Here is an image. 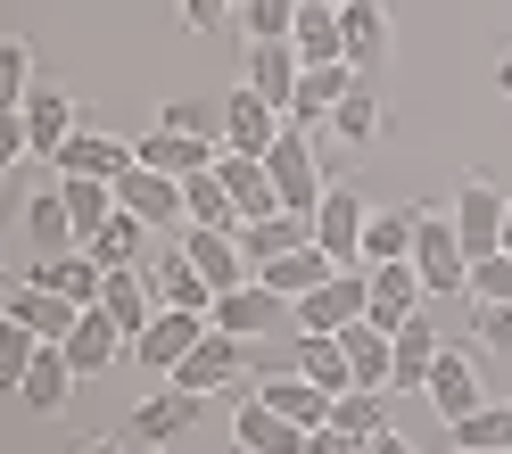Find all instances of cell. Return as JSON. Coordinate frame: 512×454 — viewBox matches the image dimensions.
Segmentation results:
<instances>
[{"mask_svg": "<svg viewBox=\"0 0 512 454\" xmlns=\"http://www.w3.org/2000/svg\"><path fill=\"white\" fill-rule=\"evenodd\" d=\"M364 306H372V273L356 265V273H331L323 289L290 298V322H298V331H323V339H339L347 322H364Z\"/></svg>", "mask_w": 512, "mask_h": 454, "instance_id": "6da1fadb", "label": "cell"}, {"mask_svg": "<svg viewBox=\"0 0 512 454\" xmlns=\"http://www.w3.org/2000/svg\"><path fill=\"white\" fill-rule=\"evenodd\" d=\"M413 273L430 281V298H455V289H471V256L455 240V215L422 207V232H413Z\"/></svg>", "mask_w": 512, "mask_h": 454, "instance_id": "7a4b0ae2", "label": "cell"}, {"mask_svg": "<svg viewBox=\"0 0 512 454\" xmlns=\"http://www.w3.org/2000/svg\"><path fill=\"white\" fill-rule=\"evenodd\" d=\"M265 174H273V190H281V207L290 215H314L323 207V166H314V141H306V124H290V133H281L273 149H265Z\"/></svg>", "mask_w": 512, "mask_h": 454, "instance_id": "3957f363", "label": "cell"}, {"mask_svg": "<svg viewBox=\"0 0 512 454\" xmlns=\"http://www.w3.org/2000/svg\"><path fill=\"white\" fill-rule=\"evenodd\" d=\"M446 215H455V240H463V256L479 265V256H496V248H504V215H512V199H504V190H496L488 174H471V182L455 190V207H446Z\"/></svg>", "mask_w": 512, "mask_h": 454, "instance_id": "277c9868", "label": "cell"}, {"mask_svg": "<svg viewBox=\"0 0 512 454\" xmlns=\"http://www.w3.org/2000/svg\"><path fill=\"white\" fill-rule=\"evenodd\" d=\"M364 223H372V207H364L347 182H331V190H323V207H314V248H323L331 265L356 273V265H364Z\"/></svg>", "mask_w": 512, "mask_h": 454, "instance_id": "5b68a950", "label": "cell"}, {"mask_svg": "<svg viewBox=\"0 0 512 454\" xmlns=\"http://www.w3.org/2000/svg\"><path fill=\"white\" fill-rule=\"evenodd\" d=\"M116 207L124 215H141L149 232H190V199H182V182L174 174H157V166H133L116 182Z\"/></svg>", "mask_w": 512, "mask_h": 454, "instance_id": "8992f818", "label": "cell"}, {"mask_svg": "<svg viewBox=\"0 0 512 454\" xmlns=\"http://www.w3.org/2000/svg\"><path fill=\"white\" fill-rule=\"evenodd\" d=\"M75 133H83V124H75V100H67V91H34V100L17 108V149H25V157H58Z\"/></svg>", "mask_w": 512, "mask_h": 454, "instance_id": "52a82bcc", "label": "cell"}, {"mask_svg": "<svg viewBox=\"0 0 512 454\" xmlns=\"http://www.w3.org/2000/svg\"><path fill=\"white\" fill-rule=\"evenodd\" d=\"M281 133H290V116H281L273 100H256L248 83L232 91V100H223V149H240V157H265Z\"/></svg>", "mask_w": 512, "mask_h": 454, "instance_id": "ba28073f", "label": "cell"}, {"mask_svg": "<svg viewBox=\"0 0 512 454\" xmlns=\"http://www.w3.org/2000/svg\"><path fill=\"white\" fill-rule=\"evenodd\" d=\"M372 273V306H364V322H380V331H405L413 314H422V298H430V281L413 273V256L405 265H364Z\"/></svg>", "mask_w": 512, "mask_h": 454, "instance_id": "9c48e42d", "label": "cell"}, {"mask_svg": "<svg viewBox=\"0 0 512 454\" xmlns=\"http://www.w3.org/2000/svg\"><path fill=\"white\" fill-rule=\"evenodd\" d=\"M240 347H248V339H232V331H207V339L190 347L166 380H174V388H190V397H215V388H232V380H240Z\"/></svg>", "mask_w": 512, "mask_h": 454, "instance_id": "30bf717a", "label": "cell"}, {"mask_svg": "<svg viewBox=\"0 0 512 454\" xmlns=\"http://www.w3.org/2000/svg\"><path fill=\"white\" fill-rule=\"evenodd\" d=\"M240 67H248V91H256V100H273L281 116H290L298 75H306V58L290 50V34H281V42H248V58H240Z\"/></svg>", "mask_w": 512, "mask_h": 454, "instance_id": "8fae6325", "label": "cell"}, {"mask_svg": "<svg viewBox=\"0 0 512 454\" xmlns=\"http://www.w3.org/2000/svg\"><path fill=\"white\" fill-rule=\"evenodd\" d=\"M306 438H314V430H298V421L273 413L265 397H248V405L232 413V446H240V454H306Z\"/></svg>", "mask_w": 512, "mask_h": 454, "instance_id": "7c38bea8", "label": "cell"}, {"mask_svg": "<svg viewBox=\"0 0 512 454\" xmlns=\"http://www.w3.org/2000/svg\"><path fill=\"white\" fill-rule=\"evenodd\" d=\"M215 174H223V190H232V207H240V223L290 215V207H281V190H273V174H265V157H240V149H223V157H215Z\"/></svg>", "mask_w": 512, "mask_h": 454, "instance_id": "4fadbf2b", "label": "cell"}, {"mask_svg": "<svg viewBox=\"0 0 512 454\" xmlns=\"http://www.w3.org/2000/svg\"><path fill=\"white\" fill-rule=\"evenodd\" d=\"M133 157H141V166H157V174H174V182H190V174L215 166V141H207V133H174V124H157V133L133 141Z\"/></svg>", "mask_w": 512, "mask_h": 454, "instance_id": "5bb4252c", "label": "cell"}, {"mask_svg": "<svg viewBox=\"0 0 512 454\" xmlns=\"http://www.w3.org/2000/svg\"><path fill=\"white\" fill-rule=\"evenodd\" d=\"M182 256L215 281V298H223V289H240V281H256V265L240 256V232H207V223H190V232H182Z\"/></svg>", "mask_w": 512, "mask_h": 454, "instance_id": "9a60e30c", "label": "cell"}, {"mask_svg": "<svg viewBox=\"0 0 512 454\" xmlns=\"http://www.w3.org/2000/svg\"><path fill=\"white\" fill-rule=\"evenodd\" d=\"M397 339V372H389V397H413V388H430V372H438V355H446V339H438V322L430 314H413L405 331H389Z\"/></svg>", "mask_w": 512, "mask_h": 454, "instance_id": "2e32d148", "label": "cell"}, {"mask_svg": "<svg viewBox=\"0 0 512 454\" xmlns=\"http://www.w3.org/2000/svg\"><path fill=\"white\" fill-rule=\"evenodd\" d=\"M281 306H290V298H273V289L265 281H240V289H223V298H215V331H232V339H265L273 331V322H281Z\"/></svg>", "mask_w": 512, "mask_h": 454, "instance_id": "e0dca14e", "label": "cell"}, {"mask_svg": "<svg viewBox=\"0 0 512 454\" xmlns=\"http://www.w3.org/2000/svg\"><path fill=\"white\" fill-rule=\"evenodd\" d=\"M256 397H265L273 413H290L298 421V430H323V421H331V388H314L306 372H290V364H281V372H265V380H256Z\"/></svg>", "mask_w": 512, "mask_h": 454, "instance_id": "ac0fdd59", "label": "cell"}, {"mask_svg": "<svg viewBox=\"0 0 512 454\" xmlns=\"http://www.w3.org/2000/svg\"><path fill=\"white\" fill-rule=\"evenodd\" d=\"M0 314H9V322H25V331H34V339H50V347H67V331H75V298H50V289H34V281H17L9 289V298H0Z\"/></svg>", "mask_w": 512, "mask_h": 454, "instance_id": "d6986e66", "label": "cell"}, {"mask_svg": "<svg viewBox=\"0 0 512 454\" xmlns=\"http://www.w3.org/2000/svg\"><path fill=\"white\" fill-rule=\"evenodd\" d=\"M207 331H215V322H207V314H182V306H166V314H157V322H149V331L133 339V355H141V364H157V372H174V364H182V355H190V347H199Z\"/></svg>", "mask_w": 512, "mask_h": 454, "instance_id": "ffe728a7", "label": "cell"}, {"mask_svg": "<svg viewBox=\"0 0 512 454\" xmlns=\"http://www.w3.org/2000/svg\"><path fill=\"white\" fill-rule=\"evenodd\" d=\"M34 289H50V298H75V306H100L108 289V265H91V248H67V256H42L34 273H25Z\"/></svg>", "mask_w": 512, "mask_h": 454, "instance_id": "44dd1931", "label": "cell"}, {"mask_svg": "<svg viewBox=\"0 0 512 454\" xmlns=\"http://www.w3.org/2000/svg\"><path fill=\"white\" fill-rule=\"evenodd\" d=\"M199 405H207V397H190V388L141 397V405H133V446H149V454H157V446H174V438L190 430V421H199Z\"/></svg>", "mask_w": 512, "mask_h": 454, "instance_id": "7402d4cb", "label": "cell"}, {"mask_svg": "<svg viewBox=\"0 0 512 454\" xmlns=\"http://www.w3.org/2000/svg\"><path fill=\"white\" fill-rule=\"evenodd\" d=\"M430 405L446 413V430H455L463 413H479V355L471 347H446L438 372H430Z\"/></svg>", "mask_w": 512, "mask_h": 454, "instance_id": "603a6c76", "label": "cell"}, {"mask_svg": "<svg viewBox=\"0 0 512 454\" xmlns=\"http://www.w3.org/2000/svg\"><path fill=\"white\" fill-rule=\"evenodd\" d=\"M75 380H83V372L67 364V347H42L34 364H25V380H17V405H25V413H58V405L75 397Z\"/></svg>", "mask_w": 512, "mask_h": 454, "instance_id": "cb8c5ba5", "label": "cell"}, {"mask_svg": "<svg viewBox=\"0 0 512 454\" xmlns=\"http://www.w3.org/2000/svg\"><path fill=\"white\" fill-rule=\"evenodd\" d=\"M50 166H58V174H91V182H124V174L141 166V157L124 149V141H108V133H75L67 149L50 157Z\"/></svg>", "mask_w": 512, "mask_h": 454, "instance_id": "d4e9b609", "label": "cell"}, {"mask_svg": "<svg viewBox=\"0 0 512 454\" xmlns=\"http://www.w3.org/2000/svg\"><path fill=\"white\" fill-rule=\"evenodd\" d=\"M116 347H124L116 314H108V306H83V314H75V331H67V364L91 380V372H108V364H116Z\"/></svg>", "mask_w": 512, "mask_h": 454, "instance_id": "484cf974", "label": "cell"}, {"mask_svg": "<svg viewBox=\"0 0 512 454\" xmlns=\"http://www.w3.org/2000/svg\"><path fill=\"white\" fill-rule=\"evenodd\" d=\"M339 34H347V67L380 75V58H389V9H380V0H356V9H339Z\"/></svg>", "mask_w": 512, "mask_h": 454, "instance_id": "4316f807", "label": "cell"}, {"mask_svg": "<svg viewBox=\"0 0 512 454\" xmlns=\"http://www.w3.org/2000/svg\"><path fill=\"white\" fill-rule=\"evenodd\" d=\"M149 281H157V298H166V306H182V314H215V281L190 265L182 248H166V256H157V265H149Z\"/></svg>", "mask_w": 512, "mask_h": 454, "instance_id": "83f0119b", "label": "cell"}, {"mask_svg": "<svg viewBox=\"0 0 512 454\" xmlns=\"http://www.w3.org/2000/svg\"><path fill=\"white\" fill-rule=\"evenodd\" d=\"M290 50L306 58V67H347V34H339V9L306 0V9H298V25H290Z\"/></svg>", "mask_w": 512, "mask_h": 454, "instance_id": "f1b7e54d", "label": "cell"}, {"mask_svg": "<svg viewBox=\"0 0 512 454\" xmlns=\"http://www.w3.org/2000/svg\"><path fill=\"white\" fill-rule=\"evenodd\" d=\"M356 83H364L356 67H306V75H298V100H290V124H323V116H339V100H347Z\"/></svg>", "mask_w": 512, "mask_h": 454, "instance_id": "f546056e", "label": "cell"}, {"mask_svg": "<svg viewBox=\"0 0 512 454\" xmlns=\"http://www.w3.org/2000/svg\"><path fill=\"white\" fill-rule=\"evenodd\" d=\"M413 232H422V207H372L364 223V265H405Z\"/></svg>", "mask_w": 512, "mask_h": 454, "instance_id": "4dcf8cb0", "label": "cell"}, {"mask_svg": "<svg viewBox=\"0 0 512 454\" xmlns=\"http://www.w3.org/2000/svg\"><path fill=\"white\" fill-rule=\"evenodd\" d=\"M331 273H347V265H331V256H323V248L306 240V248H290V256H273V265L256 273V281H265L273 298H306V289H323Z\"/></svg>", "mask_w": 512, "mask_h": 454, "instance_id": "1f68e13d", "label": "cell"}, {"mask_svg": "<svg viewBox=\"0 0 512 454\" xmlns=\"http://www.w3.org/2000/svg\"><path fill=\"white\" fill-rule=\"evenodd\" d=\"M339 347H347V364H356V388H389V372H397V339L380 331V322H347Z\"/></svg>", "mask_w": 512, "mask_h": 454, "instance_id": "d6a6232c", "label": "cell"}, {"mask_svg": "<svg viewBox=\"0 0 512 454\" xmlns=\"http://www.w3.org/2000/svg\"><path fill=\"white\" fill-rule=\"evenodd\" d=\"M290 372H306L314 388H331V397H347V388H356V364H347V347H339V339H323V331H298Z\"/></svg>", "mask_w": 512, "mask_h": 454, "instance_id": "836d02e7", "label": "cell"}, {"mask_svg": "<svg viewBox=\"0 0 512 454\" xmlns=\"http://www.w3.org/2000/svg\"><path fill=\"white\" fill-rule=\"evenodd\" d=\"M83 248H91V265H108V273H124V265H141V256H149V223L116 207V215H108V223H100V232H91Z\"/></svg>", "mask_w": 512, "mask_h": 454, "instance_id": "e575fe53", "label": "cell"}, {"mask_svg": "<svg viewBox=\"0 0 512 454\" xmlns=\"http://www.w3.org/2000/svg\"><path fill=\"white\" fill-rule=\"evenodd\" d=\"M25 240H34L42 256H67V248H83V232H75V215H67V199H58V190L25 199Z\"/></svg>", "mask_w": 512, "mask_h": 454, "instance_id": "d590c367", "label": "cell"}, {"mask_svg": "<svg viewBox=\"0 0 512 454\" xmlns=\"http://www.w3.org/2000/svg\"><path fill=\"white\" fill-rule=\"evenodd\" d=\"M331 430H347L356 446H372L380 430H389V388H347V397L331 405Z\"/></svg>", "mask_w": 512, "mask_h": 454, "instance_id": "8d00e7d4", "label": "cell"}, {"mask_svg": "<svg viewBox=\"0 0 512 454\" xmlns=\"http://www.w3.org/2000/svg\"><path fill=\"white\" fill-rule=\"evenodd\" d=\"M182 199H190V223H207V232H240V207H232V190H223V174H190L182 182Z\"/></svg>", "mask_w": 512, "mask_h": 454, "instance_id": "74e56055", "label": "cell"}, {"mask_svg": "<svg viewBox=\"0 0 512 454\" xmlns=\"http://www.w3.org/2000/svg\"><path fill=\"white\" fill-rule=\"evenodd\" d=\"M58 199H67V215H75V232L91 240V232H100V223L116 215V182H91V174H67V182H58Z\"/></svg>", "mask_w": 512, "mask_h": 454, "instance_id": "f35d334b", "label": "cell"}, {"mask_svg": "<svg viewBox=\"0 0 512 454\" xmlns=\"http://www.w3.org/2000/svg\"><path fill=\"white\" fill-rule=\"evenodd\" d=\"M331 133H339L347 149H372V141H380V100H372V83H356V91H347V100H339Z\"/></svg>", "mask_w": 512, "mask_h": 454, "instance_id": "ab89813d", "label": "cell"}, {"mask_svg": "<svg viewBox=\"0 0 512 454\" xmlns=\"http://www.w3.org/2000/svg\"><path fill=\"white\" fill-rule=\"evenodd\" d=\"M34 42H25V34H9V42H0V100H9V116L25 108V100H34Z\"/></svg>", "mask_w": 512, "mask_h": 454, "instance_id": "60d3db41", "label": "cell"}, {"mask_svg": "<svg viewBox=\"0 0 512 454\" xmlns=\"http://www.w3.org/2000/svg\"><path fill=\"white\" fill-rule=\"evenodd\" d=\"M455 446H479V454H512V405H479L455 421Z\"/></svg>", "mask_w": 512, "mask_h": 454, "instance_id": "b9f144b4", "label": "cell"}, {"mask_svg": "<svg viewBox=\"0 0 512 454\" xmlns=\"http://www.w3.org/2000/svg\"><path fill=\"white\" fill-rule=\"evenodd\" d=\"M306 0H240V25H248V42H281L298 25Z\"/></svg>", "mask_w": 512, "mask_h": 454, "instance_id": "7bdbcfd3", "label": "cell"}, {"mask_svg": "<svg viewBox=\"0 0 512 454\" xmlns=\"http://www.w3.org/2000/svg\"><path fill=\"white\" fill-rule=\"evenodd\" d=\"M471 306H512V256H479L471 265Z\"/></svg>", "mask_w": 512, "mask_h": 454, "instance_id": "ee69618b", "label": "cell"}, {"mask_svg": "<svg viewBox=\"0 0 512 454\" xmlns=\"http://www.w3.org/2000/svg\"><path fill=\"white\" fill-rule=\"evenodd\" d=\"M471 314H479V347L512 355V306H471Z\"/></svg>", "mask_w": 512, "mask_h": 454, "instance_id": "f6af8a7d", "label": "cell"}, {"mask_svg": "<svg viewBox=\"0 0 512 454\" xmlns=\"http://www.w3.org/2000/svg\"><path fill=\"white\" fill-rule=\"evenodd\" d=\"M157 124H174V133H215V108H207V100H166Z\"/></svg>", "mask_w": 512, "mask_h": 454, "instance_id": "bcb514c9", "label": "cell"}, {"mask_svg": "<svg viewBox=\"0 0 512 454\" xmlns=\"http://www.w3.org/2000/svg\"><path fill=\"white\" fill-rule=\"evenodd\" d=\"M232 9H240V0H182V25H190V34H215Z\"/></svg>", "mask_w": 512, "mask_h": 454, "instance_id": "7dc6e473", "label": "cell"}, {"mask_svg": "<svg viewBox=\"0 0 512 454\" xmlns=\"http://www.w3.org/2000/svg\"><path fill=\"white\" fill-rule=\"evenodd\" d=\"M306 454H364V446H356V438H347V430H331V421H323V430H314V438H306Z\"/></svg>", "mask_w": 512, "mask_h": 454, "instance_id": "c3c4849f", "label": "cell"}, {"mask_svg": "<svg viewBox=\"0 0 512 454\" xmlns=\"http://www.w3.org/2000/svg\"><path fill=\"white\" fill-rule=\"evenodd\" d=\"M364 454H413V438H397V430H380V438H372Z\"/></svg>", "mask_w": 512, "mask_h": 454, "instance_id": "681fc988", "label": "cell"}, {"mask_svg": "<svg viewBox=\"0 0 512 454\" xmlns=\"http://www.w3.org/2000/svg\"><path fill=\"white\" fill-rule=\"evenodd\" d=\"M496 91H504V100H512V50L496 58Z\"/></svg>", "mask_w": 512, "mask_h": 454, "instance_id": "f907efd6", "label": "cell"}, {"mask_svg": "<svg viewBox=\"0 0 512 454\" xmlns=\"http://www.w3.org/2000/svg\"><path fill=\"white\" fill-rule=\"evenodd\" d=\"M83 454H133V446H116V438H108V446H83Z\"/></svg>", "mask_w": 512, "mask_h": 454, "instance_id": "816d5d0a", "label": "cell"}, {"mask_svg": "<svg viewBox=\"0 0 512 454\" xmlns=\"http://www.w3.org/2000/svg\"><path fill=\"white\" fill-rule=\"evenodd\" d=\"M504 256H512V215H504Z\"/></svg>", "mask_w": 512, "mask_h": 454, "instance_id": "f5cc1de1", "label": "cell"}, {"mask_svg": "<svg viewBox=\"0 0 512 454\" xmlns=\"http://www.w3.org/2000/svg\"><path fill=\"white\" fill-rule=\"evenodd\" d=\"M323 9H356V0H323Z\"/></svg>", "mask_w": 512, "mask_h": 454, "instance_id": "db71d44e", "label": "cell"}, {"mask_svg": "<svg viewBox=\"0 0 512 454\" xmlns=\"http://www.w3.org/2000/svg\"><path fill=\"white\" fill-rule=\"evenodd\" d=\"M455 454H479V446H455Z\"/></svg>", "mask_w": 512, "mask_h": 454, "instance_id": "11a10c76", "label": "cell"}]
</instances>
